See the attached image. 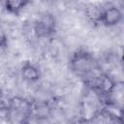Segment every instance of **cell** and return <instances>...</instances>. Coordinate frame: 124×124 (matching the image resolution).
Instances as JSON below:
<instances>
[{
    "label": "cell",
    "mask_w": 124,
    "mask_h": 124,
    "mask_svg": "<svg viewBox=\"0 0 124 124\" xmlns=\"http://www.w3.org/2000/svg\"><path fill=\"white\" fill-rule=\"evenodd\" d=\"M29 4H31V2L28 0H5L2 3L4 10L8 14L16 16H18Z\"/></svg>",
    "instance_id": "obj_7"
},
{
    "label": "cell",
    "mask_w": 124,
    "mask_h": 124,
    "mask_svg": "<svg viewBox=\"0 0 124 124\" xmlns=\"http://www.w3.org/2000/svg\"><path fill=\"white\" fill-rule=\"evenodd\" d=\"M123 19L122 11L115 5H108L101 8L98 23L106 27H113L118 25Z\"/></svg>",
    "instance_id": "obj_5"
},
{
    "label": "cell",
    "mask_w": 124,
    "mask_h": 124,
    "mask_svg": "<svg viewBox=\"0 0 124 124\" xmlns=\"http://www.w3.org/2000/svg\"><path fill=\"white\" fill-rule=\"evenodd\" d=\"M69 68L74 75L85 80L96 75V71L100 69L94 55L84 48H78L71 55Z\"/></svg>",
    "instance_id": "obj_1"
},
{
    "label": "cell",
    "mask_w": 124,
    "mask_h": 124,
    "mask_svg": "<svg viewBox=\"0 0 124 124\" xmlns=\"http://www.w3.org/2000/svg\"><path fill=\"white\" fill-rule=\"evenodd\" d=\"M20 75L22 79L27 82H36L42 77L40 69L30 61H25L21 65Z\"/></svg>",
    "instance_id": "obj_6"
},
{
    "label": "cell",
    "mask_w": 124,
    "mask_h": 124,
    "mask_svg": "<svg viewBox=\"0 0 124 124\" xmlns=\"http://www.w3.org/2000/svg\"><path fill=\"white\" fill-rule=\"evenodd\" d=\"M33 101L21 96H14L8 101L6 117L10 124H29L32 118Z\"/></svg>",
    "instance_id": "obj_2"
},
{
    "label": "cell",
    "mask_w": 124,
    "mask_h": 124,
    "mask_svg": "<svg viewBox=\"0 0 124 124\" xmlns=\"http://www.w3.org/2000/svg\"><path fill=\"white\" fill-rule=\"evenodd\" d=\"M87 86L100 98H108L114 93L117 82L106 73H99L85 80Z\"/></svg>",
    "instance_id": "obj_3"
},
{
    "label": "cell",
    "mask_w": 124,
    "mask_h": 124,
    "mask_svg": "<svg viewBox=\"0 0 124 124\" xmlns=\"http://www.w3.org/2000/svg\"><path fill=\"white\" fill-rule=\"evenodd\" d=\"M2 42H3V39H2V40H0V46L2 45Z\"/></svg>",
    "instance_id": "obj_8"
},
{
    "label": "cell",
    "mask_w": 124,
    "mask_h": 124,
    "mask_svg": "<svg viewBox=\"0 0 124 124\" xmlns=\"http://www.w3.org/2000/svg\"><path fill=\"white\" fill-rule=\"evenodd\" d=\"M33 32L38 39H48L56 32L55 17L48 13L42 15L33 23Z\"/></svg>",
    "instance_id": "obj_4"
}]
</instances>
